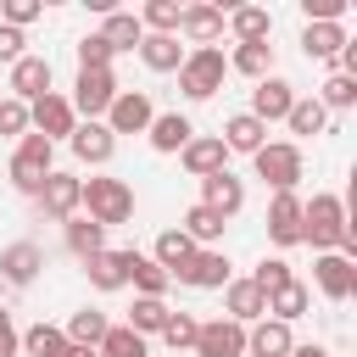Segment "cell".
<instances>
[{
	"label": "cell",
	"instance_id": "49",
	"mask_svg": "<svg viewBox=\"0 0 357 357\" xmlns=\"http://www.w3.org/2000/svg\"><path fill=\"white\" fill-rule=\"evenodd\" d=\"M17 351H22V335L11 329V312L0 307V357H17Z\"/></svg>",
	"mask_w": 357,
	"mask_h": 357
},
{
	"label": "cell",
	"instance_id": "45",
	"mask_svg": "<svg viewBox=\"0 0 357 357\" xmlns=\"http://www.w3.org/2000/svg\"><path fill=\"white\" fill-rule=\"evenodd\" d=\"M351 11V0H301V17L307 22H340Z\"/></svg>",
	"mask_w": 357,
	"mask_h": 357
},
{
	"label": "cell",
	"instance_id": "44",
	"mask_svg": "<svg viewBox=\"0 0 357 357\" xmlns=\"http://www.w3.org/2000/svg\"><path fill=\"white\" fill-rule=\"evenodd\" d=\"M0 134H6V139H22V134H28V106H22L17 95H0Z\"/></svg>",
	"mask_w": 357,
	"mask_h": 357
},
{
	"label": "cell",
	"instance_id": "23",
	"mask_svg": "<svg viewBox=\"0 0 357 357\" xmlns=\"http://www.w3.org/2000/svg\"><path fill=\"white\" fill-rule=\"evenodd\" d=\"M123 284H134V296H156V301H162L173 279H167L145 251H134V245H128V251H123Z\"/></svg>",
	"mask_w": 357,
	"mask_h": 357
},
{
	"label": "cell",
	"instance_id": "6",
	"mask_svg": "<svg viewBox=\"0 0 357 357\" xmlns=\"http://www.w3.org/2000/svg\"><path fill=\"white\" fill-rule=\"evenodd\" d=\"M11 190H22V195H33L39 184H45V173H56V145L50 139H39L33 128L17 139V151H11Z\"/></svg>",
	"mask_w": 357,
	"mask_h": 357
},
{
	"label": "cell",
	"instance_id": "5",
	"mask_svg": "<svg viewBox=\"0 0 357 357\" xmlns=\"http://www.w3.org/2000/svg\"><path fill=\"white\" fill-rule=\"evenodd\" d=\"M251 167H257V178H262L273 195L296 190V184H301V173H307V162H301V145H296V139H268V145L251 156Z\"/></svg>",
	"mask_w": 357,
	"mask_h": 357
},
{
	"label": "cell",
	"instance_id": "43",
	"mask_svg": "<svg viewBox=\"0 0 357 357\" xmlns=\"http://www.w3.org/2000/svg\"><path fill=\"white\" fill-rule=\"evenodd\" d=\"M195 329H201V318H190V312H167L162 340H167L173 351H190V346H195Z\"/></svg>",
	"mask_w": 357,
	"mask_h": 357
},
{
	"label": "cell",
	"instance_id": "41",
	"mask_svg": "<svg viewBox=\"0 0 357 357\" xmlns=\"http://www.w3.org/2000/svg\"><path fill=\"white\" fill-rule=\"evenodd\" d=\"M22 351H28V357H61V351H67V335L39 318L33 329H22Z\"/></svg>",
	"mask_w": 357,
	"mask_h": 357
},
{
	"label": "cell",
	"instance_id": "9",
	"mask_svg": "<svg viewBox=\"0 0 357 357\" xmlns=\"http://www.w3.org/2000/svg\"><path fill=\"white\" fill-rule=\"evenodd\" d=\"M312 284H318L324 301H351V290H357V262H346L340 251H318V257H312Z\"/></svg>",
	"mask_w": 357,
	"mask_h": 357
},
{
	"label": "cell",
	"instance_id": "25",
	"mask_svg": "<svg viewBox=\"0 0 357 357\" xmlns=\"http://www.w3.org/2000/svg\"><path fill=\"white\" fill-rule=\"evenodd\" d=\"M223 28L234 33V45H257V39H273V11L268 6H234L223 17Z\"/></svg>",
	"mask_w": 357,
	"mask_h": 357
},
{
	"label": "cell",
	"instance_id": "10",
	"mask_svg": "<svg viewBox=\"0 0 357 357\" xmlns=\"http://www.w3.org/2000/svg\"><path fill=\"white\" fill-rule=\"evenodd\" d=\"M223 6H206V0H195V6H184L178 11V39H184V50H201V45H218L223 39Z\"/></svg>",
	"mask_w": 357,
	"mask_h": 357
},
{
	"label": "cell",
	"instance_id": "29",
	"mask_svg": "<svg viewBox=\"0 0 357 357\" xmlns=\"http://www.w3.org/2000/svg\"><path fill=\"white\" fill-rule=\"evenodd\" d=\"M178 229L190 234V245H195V251H212V245L223 240V229H229V223H223V218H218L212 206H201V201H195V206H190V212L178 218Z\"/></svg>",
	"mask_w": 357,
	"mask_h": 357
},
{
	"label": "cell",
	"instance_id": "51",
	"mask_svg": "<svg viewBox=\"0 0 357 357\" xmlns=\"http://www.w3.org/2000/svg\"><path fill=\"white\" fill-rule=\"evenodd\" d=\"M61 357H100V351H95V346H67Z\"/></svg>",
	"mask_w": 357,
	"mask_h": 357
},
{
	"label": "cell",
	"instance_id": "16",
	"mask_svg": "<svg viewBox=\"0 0 357 357\" xmlns=\"http://www.w3.org/2000/svg\"><path fill=\"white\" fill-rule=\"evenodd\" d=\"M268 240H273L279 251L301 245V195H296V190H284V195L268 201Z\"/></svg>",
	"mask_w": 357,
	"mask_h": 357
},
{
	"label": "cell",
	"instance_id": "7",
	"mask_svg": "<svg viewBox=\"0 0 357 357\" xmlns=\"http://www.w3.org/2000/svg\"><path fill=\"white\" fill-rule=\"evenodd\" d=\"M28 128L39 134V139H73V128H78V112L67 106V95L61 89H50V95H39V100H28Z\"/></svg>",
	"mask_w": 357,
	"mask_h": 357
},
{
	"label": "cell",
	"instance_id": "20",
	"mask_svg": "<svg viewBox=\"0 0 357 357\" xmlns=\"http://www.w3.org/2000/svg\"><path fill=\"white\" fill-rule=\"evenodd\" d=\"M201 206H212V212L229 223V218L245 206V178H234L229 167H223V173H206V178H201Z\"/></svg>",
	"mask_w": 357,
	"mask_h": 357
},
{
	"label": "cell",
	"instance_id": "21",
	"mask_svg": "<svg viewBox=\"0 0 357 357\" xmlns=\"http://www.w3.org/2000/svg\"><path fill=\"white\" fill-rule=\"evenodd\" d=\"M223 318H234L240 329H251L257 318H268V296H262L251 279H229V284H223Z\"/></svg>",
	"mask_w": 357,
	"mask_h": 357
},
{
	"label": "cell",
	"instance_id": "39",
	"mask_svg": "<svg viewBox=\"0 0 357 357\" xmlns=\"http://www.w3.org/2000/svg\"><path fill=\"white\" fill-rule=\"evenodd\" d=\"M95 351H100V357H151V340H139L128 324H112V329L100 335Z\"/></svg>",
	"mask_w": 357,
	"mask_h": 357
},
{
	"label": "cell",
	"instance_id": "37",
	"mask_svg": "<svg viewBox=\"0 0 357 357\" xmlns=\"http://www.w3.org/2000/svg\"><path fill=\"white\" fill-rule=\"evenodd\" d=\"M84 273H89V284H95L100 296L123 290V251H95V257H84Z\"/></svg>",
	"mask_w": 357,
	"mask_h": 357
},
{
	"label": "cell",
	"instance_id": "2",
	"mask_svg": "<svg viewBox=\"0 0 357 357\" xmlns=\"http://www.w3.org/2000/svg\"><path fill=\"white\" fill-rule=\"evenodd\" d=\"M78 212H84L89 223H100V229H117V223H128V218H134V190H128L123 178L89 173V178H84V190H78Z\"/></svg>",
	"mask_w": 357,
	"mask_h": 357
},
{
	"label": "cell",
	"instance_id": "48",
	"mask_svg": "<svg viewBox=\"0 0 357 357\" xmlns=\"http://www.w3.org/2000/svg\"><path fill=\"white\" fill-rule=\"evenodd\" d=\"M22 45H28V39H22V28H6V22H0V61H6V67H17V61L28 56Z\"/></svg>",
	"mask_w": 357,
	"mask_h": 357
},
{
	"label": "cell",
	"instance_id": "19",
	"mask_svg": "<svg viewBox=\"0 0 357 357\" xmlns=\"http://www.w3.org/2000/svg\"><path fill=\"white\" fill-rule=\"evenodd\" d=\"M67 145H73V156H78L84 167H106V162L117 156V134H112L106 123H78Z\"/></svg>",
	"mask_w": 357,
	"mask_h": 357
},
{
	"label": "cell",
	"instance_id": "50",
	"mask_svg": "<svg viewBox=\"0 0 357 357\" xmlns=\"http://www.w3.org/2000/svg\"><path fill=\"white\" fill-rule=\"evenodd\" d=\"M290 357H329V346H312V340L301 346V340H296V346H290Z\"/></svg>",
	"mask_w": 357,
	"mask_h": 357
},
{
	"label": "cell",
	"instance_id": "18",
	"mask_svg": "<svg viewBox=\"0 0 357 357\" xmlns=\"http://www.w3.org/2000/svg\"><path fill=\"white\" fill-rule=\"evenodd\" d=\"M145 139H151V151H156V156H178V151L195 139V123H190L184 112H156V117H151V128H145Z\"/></svg>",
	"mask_w": 357,
	"mask_h": 357
},
{
	"label": "cell",
	"instance_id": "17",
	"mask_svg": "<svg viewBox=\"0 0 357 357\" xmlns=\"http://www.w3.org/2000/svg\"><path fill=\"white\" fill-rule=\"evenodd\" d=\"M50 78H56V67H50V56H22L17 67H11V78H6V89L28 106V100H39V95H50Z\"/></svg>",
	"mask_w": 357,
	"mask_h": 357
},
{
	"label": "cell",
	"instance_id": "33",
	"mask_svg": "<svg viewBox=\"0 0 357 357\" xmlns=\"http://www.w3.org/2000/svg\"><path fill=\"white\" fill-rule=\"evenodd\" d=\"M307 307H312V290H307L301 279H290V284H279V290L268 296V318H279V324L307 318Z\"/></svg>",
	"mask_w": 357,
	"mask_h": 357
},
{
	"label": "cell",
	"instance_id": "3",
	"mask_svg": "<svg viewBox=\"0 0 357 357\" xmlns=\"http://www.w3.org/2000/svg\"><path fill=\"white\" fill-rule=\"evenodd\" d=\"M223 78H229L223 45H201V50H190L184 67H178V89H184V100H212V95L223 89Z\"/></svg>",
	"mask_w": 357,
	"mask_h": 357
},
{
	"label": "cell",
	"instance_id": "35",
	"mask_svg": "<svg viewBox=\"0 0 357 357\" xmlns=\"http://www.w3.org/2000/svg\"><path fill=\"white\" fill-rule=\"evenodd\" d=\"M167 312H173L167 301H156V296H134V307H128V318H123V324H128L139 340H151V335H162Z\"/></svg>",
	"mask_w": 357,
	"mask_h": 357
},
{
	"label": "cell",
	"instance_id": "42",
	"mask_svg": "<svg viewBox=\"0 0 357 357\" xmlns=\"http://www.w3.org/2000/svg\"><path fill=\"white\" fill-rule=\"evenodd\" d=\"M245 279H251V284H257L262 296H273V290H279V284H290L296 273H290V262H284V257H262V262H257V268H251Z\"/></svg>",
	"mask_w": 357,
	"mask_h": 357
},
{
	"label": "cell",
	"instance_id": "4",
	"mask_svg": "<svg viewBox=\"0 0 357 357\" xmlns=\"http://www.w3.org/2000/svg\"><path fill=\"white\" fill-rule=\"evenodd\" d=\"M117 73L112 67H78V78H73V95H67V106L78 112V123H100L106 117V106L117 100Z\"/></svg>",
	"mask_w": 357,
	"mask_h": 357
},
{
	"label": "cell",
	"instance_id": "36",
	"mask_svg": "<svg viewBox=\"0 0 357 357\" xmlns=\"http://www.w3.org/2000/svg\"><path fill=\"white\" fill-rule=\"evenodd\" d=\"M112 329V318L106 312H95V307H78L67 324H61V335H67V346H100V335Z\"/></svg>",
	"mask_w": 357,
	"mask_h": 357
},
{
	"label": "cell",
	"instance_id": "12",
	"mask_svg": "<svg viewBox=\"0 0 357 357\" xmlns=\"http://www.w3.org/2000/svg\"><path fill=\"white\" fill-rule=\"evenodd\" d=\"M39 273H45V245H39V240H11V245L0 251V279H6V284L28 290Z\"/></svg>",
	"mask_w": 357,
	"mask_h": 357
},
{
	"label": "cell",
	"instance_id": "30",
	"mask_svg": "<svg viewBox=\"0 0 357 357\" xmlns=\"http://www.w3.org/2000/svg\"><path fill=\"white\" fill-rule=\"evenodd\" d=\"M340 45H346V28H340V22H307V28H301V50H307V61H335Z\"/></svg>",
	"mask_w": 357,
	"mask_h": 357
},
{
	"label": "cell",
	"instance_id": "34",
	"mask_svg": "<svg viewBox=\"0 0 357 357\" xmlns=\"http://www.w3.org/2000/svg\"><path fill=\"white\" fill-rule=\"evenodd\" d=\"M61 240H67V251H73L78 262L95 257V251H106V229L89 223V218H67V223H61Z\"/></svg>",
	"mask_w": 357,
	"mask_h": 357
},
{
	"label": "cell",
	"instance_id": "31",
	"mask_svg": "<svg viewBox=\"0 0 357 357\" xmlns=\"http://www.w3.org/2000/svg\"><path fill=\"white\" fill-rule=\"evenodd\" d=\"M223 61H229V73H240V78H251V84H257V78H268V73H273V45H268V39H257V45H234Z\"/></svg>",
	"mask_w": 357,
	"mask_h": 357
},
{
	"label": "cell",
	"instance_id": "40",
	"mask_svg": "<svg viewBox=\"0 0 357 357\" xmlns=\"http://www.w3.org/2000/svg\"><path fill=\"white\" fill-rule=\"evenodd\" d=\"M178 11H184L178 0H145L134 17H139L145 33H178Z\"/></svg>",
	"mask_w": 357,
	"mask_h": 357
},
{
	"label": "cell",
	"instance_id": "1",
	"mask_svg": "<svg viewBox=\"0 0 357 357\" xmlns=\"http://www.w3.org/2000/svg\"><path fill=\"white\" fill-rule=\"evenodd\" d=\"M301 245L318 251H340L346 262H357V223L346 218V201L335 190H318L312 201H301Z\"/></svg>",
	"mask_w": 357,
	"mask_h": 357
},
{
	"label": "cell",
	"instance_id": "32",
	"mask_svg": "<svg viewBox=\"0 0 357 357\" xmlns=\"http://www.w3.org/2000/svg\"><path fill=\"white\" fill-rule=\"evenodd\" d=\"M100 39L112 45V56H123V50H139L145 28H139V17H134V11H106V22H100Z\"/></svg>",
	"mask_w": 357,
	"mask_h": 357
},
{
	"label": "cell",
	"instance_id": "27",
	"mask_svg": "<svg viewBox=\"0 0 357 357\" xmlns=\"http://www.w3.org/2000/svg\"><path fill=\"white\" fill-rule=\"evenodd\" d=\"M184 45H178V33H145L139 39V61L151 67V73H178L184 67Z\"/></svg>",
	"mask_w": 357,
	"mask_h": 357
},
{
	"label": "cell",
	"instance_id": "15",
	"mask_svg": "<svg viewBox=\"0 0 357 357\" xmlns=\"http://www.w3.org/2000/svg\"><path fill=\"white\" fill-rule=\"evenodd\" d=\"M173 279H178V284H190V290H223V284L234 279V268H229V257L212 245V251H195Z\"/></svg>",
	"mask_w": 357,
	"mask_h": 357
},
{
	"label": "cell",
	"instance_id": "46",
	"mask_svg": "<svg viewBox=\"0 0 357 357\" xmlns=\"http://www.w3.org/2000/svg\"><path fill=\"white\" fill-rule=\"evenodd\" d=\"M39 11H45L39 0H0V22H6V28H28Z\"/></svg>",
	"mask_w": 357,
	"mask_h": 357
},
{
	"label": "cell",
	"instance_id": "11",
	"mask_svg": "<svg viewBox=\"0 0 357 357\" xmlns=\"http://www.w3.org/2000/svg\"><path fill=\"white\" fill-rule=\"evenodd\" d=\"M151 117H156V106H151V95L145 89H117V100L106 106V128L112 134H145L151 128Z\"/></svg>",
	"mask_w": 357,
	"mask_h": 357
},
{
	"label": "cell",
	"instance_id": "24",
	"mask_svg": "<svg viewBox=\"0 0 357 357\" xmlns=\"http://www.w3.org/2000/svg\"><path fill=\"white\" fill-rule=\"evenodd\" d=\"M290 346H296V335L279 318H257L245 329V357H290Z\"/></svg>",
	"mask_w": 357,
	"mask_h": 357
},
{
	"label": "cell",
	"instance_id": "47",
	"mask_svg": "<svg viewBox=\"0 0 357 357\" xmlns=\"http://www.w3.org/2000/svg\"><path fill=\"white\" fill-rule=\"evenodd\" d=\"M78 67H112V45L100 33H84L78 39Z\"/></svg>",
	"mask_w": 357,
	"mask_h": 357
},
{
	"label": "cell",
	"instance_id": "26",
	"mask_svg": "<svg viewBox=\"0 0 357 357\" xmlns=\"http://www.w3.org/2000/svg\"><path fill=\"white\" fill-rule=\"evenodd\" d=\"M218 139H223V151H229V156H234V151H240V156H257V151L268 145V128H262L251 112H234V117L223 123V134H218Z\"/></svg>",
	"mask_w": 357,
	"mask_h": 357
},
{
	"label": "cell",
	"instance_id": "14",
	"mask_svg": "<svg viewBox=\"0 0 357 357\" xmlns=\"http://www.w3.org/2000/svg\"><path fill=\"white\" fill-rule=\"evenodd\" d=\"M290 100H296V84L279 78V73H268V78H257V89H251V117H257L262 128H268V123H284Z\"/></svg>",
	"mask_w": 357,
	"mask_h": 357
},
{
	"label": "cell",
	"instance_id": "38",
	"mask_svg": "<svg viewBox=\"0 0 357 357\" xmlns=\"http://www.w3.org/2000/svg\"><path fill=\"white\" fill-rule=\"evenodd\" d=\"M312 95H318V106H324V112H351V106H357V78L329 73V78H324Z\"/></svg>",
	"mask_w": 357,
	"mask_h": 357
},
{
	"label": "cell",
	"instance_id": "13",
	"mask_svg": "<svg viewBox=\"0 0 357 357\" xmlns=\"http://www.w3.org/2000/svg\"><path fill=\"white\" fill-rule=\"evenodd\" d=\"M195 357H245V329L234 318H206L195 329Z\"/></svg>",
	"mask_w": 357,
	"mask_h": 357
},
{
	"label": "cell",
	"instance_id": "8",
	"mask_svg": "<svg viewBox=\"0 0 357 357\" xmlns=\"http://www.w3.org/2000/svg\"><path fill=\"white\" fill-rule=\"evenodd\" d=\"M78 190H84V178H73V173H45V184L33 190V206H39V218H50V223H67V218H78Z\"/></svg>",
	"mask_w": 357,
	"mask_h": 357
},
{
	"label": "cell",
	"instance_id": "28",
	"mask_svg": "<svg viewBox=\"0 0 357 357\" xmlns=\"http://www.w3.org/2000/svg\"><path fill=\"white\" fill-rule=\"evenodd\" d=\"M284 128H290L296 139H318V134L329 128V112L318 106V95H296L290 112H284Z\"/></svg>",
	"mask_w": 357,
	"mask_h": 357
},
{
	"label": "cell",
	"instance_id": "22",
	"mask_svg": "<svg viewBox=\"0 0 357 357\" xmlns=\"http://www.w3.org/2000/svg\"><path fill=\"white\" fill-rule=\"evenodd\" d=\"M178 162H184L190 178H206V173H223V167H229V151H223L218 134H195V139L178 151Z\"/></svg>",
	"mask_w": 357,
	"mask_h": 357
}]
</instances>
